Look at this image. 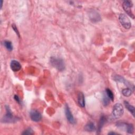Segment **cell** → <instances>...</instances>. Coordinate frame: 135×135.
I'll return each mask as SVG.
<instances>
[{
  "label": "cell",
  "mask_w": 135,
  "mask_h": 135,
  "mask_svg": "<svg viewBox=\"0 0 135 135\" xmlns=\"http://www.w3.org/2000/svg\"><path fill=\"white\" fill-rule=\"evenodd\" d=\"M50 63L52 66L59 71H63L65 69V63L63 59L57 57H50Z\"/></svg>",
  "instance_id": "6da1fadb"
},
{
  "label": "cell",
  "mask_w": 135,
  "mask_h": 135,
  "mask_svg": "<svg viewBox=\"0 0 135 135\" xmlns=\"http://www.w3.org/2000/svg\"><path fill=\"white\" fill-rule=\"evenodd\" d=\"M6 113L2 119V122L3 123H12L17 121L18 118L13 115L12 111L8 105L5 106Z\"/></svg>",
  "instance_id": "7a4b0ae2"
},
{
  "label": "cell",
  "mask_w": 135,
  "mask_h": 135,
  "mask_svg": "<svg viewBox=\"0 0 135 135\" xmlns=\"http://www.w3.org/2000/svg\"><path fill=\"white\" fill-rule=\"evenodd\" d=\"M123 114V108L121 103H117L115 104L112 109V115L114 119L120 118Z\"/></svg>",
  "instance_id": "3957f363"
},
{
  "label": "cell",
  "mask_w": 135,
  "mask_h": 135,
  "mask_svg": "<svg viewBox=\"0 0 135 135\" xmlns=\"http://www.w3.org/2000/svg\"><path fill=\"white\" fill-rule=\"evenodd\" d=\"M120 23L126 29H129L131 27V23L130 19L124 14H120L119 16Z\"/></svg>",
  "instance_id": "277c9868"
},
{
  "label": "cell",
  "mask_w": 135,
  "mask_h": 135,
  "mask_svg": "<svg viewBox=\"0 0 135 135\" xmlns=\"http://www.w3.org/2000/svg\"><path fill=\"white\" fill-rule=\"evenodd\" d=\"M132 6V2L130 1H124L122 4V6L124 11L128 14V15H129L132 18H134V15L133 14L131 8Z\"/></svg>",
  "instance_id": "5b68a950"
},
{
  "label": "cell",
  "mask_w": 135,
  "mask_h": 135,
  "mask_svg": "<svg viewBox=\"0 0 135 135\" xmlns=\"http://www.w3.org/2000/svg\"><path fill=\"white\" fill-rule=\"evenodd\" d=\"M112 79L114 81L118 82H120V83H123L124 85H127V86H128L129 88H132V89H134V86L132 85V84H131L130 83V82H129L127 80H126L124 78L122 77L120 75H114L113 76H112Z\"/></svg>",
  "instance_id": "8992f818"
},
{
  "label": "cell",
  "mask_w": 135,
  "mask_h": 135,
  "mask_svg": "<svg viewBox=\"0 0 135 135\" xmlns=\"http://www.w3.org/2000/svg\"><path fill=\"white\" fill-rule=\"evenodd\" d=\"M65 114L68 121L71 124L75 123V119L70 111V109L68 104H66L65 107Z\"/></svg>",
  "instance_id": "52a82bcc"
},
{
  "label": "cell",
  "mask_w": 135,
  "mask_h": 135,
  "mask_svg": "<svg viewBox=\"0 0 135 135\" xmlns=\"http://www.w3.org/2000/svg\"><path fill=\"white\" fill-rule=\"evenodd\" d=\"M30 115L31 120L35 122H38L42 119L41 113L36 110H32L30 111Z\"/></svg>",
  "instance_id": "ba28073f"
},
{
  "label": "cell",
  "mask_w": 135,
  "mask_h": 135,
  "mask_svg": "<svg viewBox=\"0 0 135 135\" xmlns=\"http://www.w3.org/2000/svg\"><path fill=\"white\" fill-rule=\"evenodd\" d=\"M90 19L92 22H98L101 20V17L99 14L94 10L90 12Z\"/></svg>",
  "instance_id": "9c48e42d"
},
{
  "label": "cell",
  "mask_w": 135,
  "mask_h": 135,
  "mask_svg": "<svg viewBox=\"0 0 135 135\" xmlns=\"http://www.w3.org/2000/svg\"><path fill=\"white\" fill-rule=\"evenodd\" d=\"M10 67L11 70L14 72L18 71L21 69V64L16 60H12L10 64Z\"/></svg>",
  "instance_id": "30bf717a"
},
{
  "label": "cell",
  "mask_w": 135,
  "mask_h": 135,
  "mask_svg": "<svg viewBox=\"0 0 135 135\" xmlns=\"http://www.w3.org/2000/svg\"><path fill=\"white\" fill-rule=\"evenodd\" d=\"M78 101L79 105L81 107H84L85 106V99L83 93L81 92H79L78 95Z\"/></svg>",
  "instance_id": "8fae6325"
},
{
  "label": "cell",
  "mask_w": 135,
  "mask_h": 135,
  "mask_svg": "<svg viewBox=\"0 0 135 135\" xmlns=\"http://www.w3.org/2000/svg\"><path fill=\"white\" fill-rule=\"evenodd\" d=\"M84 130L88 132H92L96 130V127L94 124L93 122H89L84 127Z\"/></svg>",
  "instance_id": "7c38bea8"
},
{
  "label": "cell",
  "mask_w": 135,
  "mask_h": 135,
  "mask_svg": "<svg viewBox=\"0 0 135 135\" xmlns=\"http://www.w3.org/2000/svg\"><path fill=\"white\" fill-rule=\"evenodd\" d=\"M124 104L126 107V108L128 109V110L132 114L133 117H134V113H135V109L134 107L131 105L127 101H124Z\"/></svg>",
  "instance_id": "4fadbf2b"
},
{
  "label": "cell",
  "mask_w": 135,
  "mask_h": 135,
  "mask_svg": "<svg viewBox=\"0 0 135 135\" xmlns=\"http://www.w3.org/2000/svg\"><path fill=\"white\" fill-rule=\"evenodd\" d=\"M106 120H107L106 118L104 115L101 116V118L100 119L99 122L98 127V129H97V130H98L97 131H98V133H100V132H101L102 127L103 126V125L104 124L105 122H106Z\"/></svg>",
  "instance_id": "5bb4252c"
},
{
  "label": "cell",
  "mask_w": 135,
  "mask_h": 135,
  "mask_svg": "<svg viewBox=\"0 0 135 135\" xmlns=\"http://www.w3.org/2000/svg\"><path fill=\"white\" fill-rule=\"evenodd\" d=\"M133 91V89H132V88H128L123 89L122 90V93L125 97H129L131 95Z\"/></svg>",
  "instance_id": "9a60e30c"
},
{
  "label": "cell",
  "mask_w": 135,
  "mask_h": 135,
  "mask_svg": "<svg viewBox=\"0 0 135 135\" xmlns=\"http://www.w3.org/2000/svg\"><path fill=\"white\" fill-rule=\"evenodd\" d=\"M3 44H4V46L6 47V49L7 50H8L9 51H11L13 50V47L12 43L11 41L8 40H5L4 41Z\"/></svg>",
  "instance_id": "2e32d148"
},
{
  "label": "cell",
  "mask_w": 135,
  "mask_h": 135,
  "mask_svg": "<svg viewBox=\"0 0 135 135\" xmlns=\"http://www.w3.org/2000/svg\"><path fill=\"white\" fill-rule=\"evenodd\" d=\"M134 130V128L132 124L130 123H127L126 125V131L130 134H132L133 133Z\"/></svg>",
  "instance_id": "e0dca14e"
},
{
  "label": "cell",
  "mask_w": 135,
  "mask_h": 135,
  "mask_svg": "<svg viewBox=\"0 0 135 135\" xmlns=\"http://www.w3.org/2000/svg\"><path fill=\"white\" fill-rule=\"evenodd\" d=\"M110 99L108 97V96L107 95L106 93H104L103 94V98H102V103H103V104L104 105V106H107L109 103H110Z\"/></svg>",
  "instance_id": "ac0fdd59"
},
{
  "label": "cell",
  "mask_w": 135,
  "mask_h": 135,
  "mask_svg": "<svg viewBox=\"0 0 135 135\" xmlns=\"http://www.w3.org/2000/svg\"><path fill=\"white\" fill-rule=\"evenodd\" d=\"M105 93L107 94V95L108 96V97L110 99V100L112 101H113L114 100V95L112 93V92L111 91V90H110L109 89L107 88L105 90Z\"/></svg>",
  "instance_id": "d6986e66"
},
{
  "label": "cell",
  "mask_w": 135,
  "mask_h": 135,
  "mask_svg": "<svg viewBox=\"0 0 135 135\" xmlns=\"http://www.w3.org/2000/svg\"><path fill=\"white\" fill-rule=\"evenodd\" d=\"M22 134H33V131L31 128H28L24 130L22 133Z\"/></svg>",
  "instance_id": "ffe728a7"
},
{
  "label": "cell",
  "mask_w": 135,
  "mask_h": 135,
  "mask_svg": "<svg viewBox=\"0 0 135 135\" xmlns=\"http://www.w3.org/2000/svg\"><path fill=\"white\" fill-rule=\"evenodd\" d=\"M12 28H13V30L16 32V34H17V35L18 36H20V35H19V32H18V30H17V27H16V25H15V24H12Z\"/></svg>",
  "instance_id": "44dd1931"
},
{
  "label": "cell",
  "mask_w": 135,
  "mask_h": 135,
  "mask_svg": "<svg viewBox=\"0 0 135 135\" xmlns=\"http://www.w3.org/2000/svg\"><path fill=\"white\" fill-rule=\"evenodd\" d=\"M14 99L16 101V102H17L18 103H21V101H20V99L19 98V97L16 95H14Z\"/></svg>",
  "instance_id": "7402d4cb"
},
{
  "label": "cell",
  "mask_w": 135,
  "mask_h": 135,
  "mask_svg": "<svg viewBox=\"0 0 135 135\" xmlns=\"http://www.w3.org/2000/svg\"><path fill=\"white\" fill-rule=\"evenodd\" d=\"M117 134V133L113 132H110L108 133V134Z\"/></svg>",
  "instance_id": "603a6c76"
},
{
  "label": "cell",
  "mask_w": 135,
  "mask_h": 135,
  "mask_svg": "<svg viewBox=\"0 0 135 135\" xmlns=\"http://www.w3.org/2000/svg\"><path fill=\"white\" fill-rule=\"evenodd\" d=\"M2 6H3V1H1V8H2Z\"/></svg>",
  "instance_id": "cb8c5ba5"
}]
</instances>
